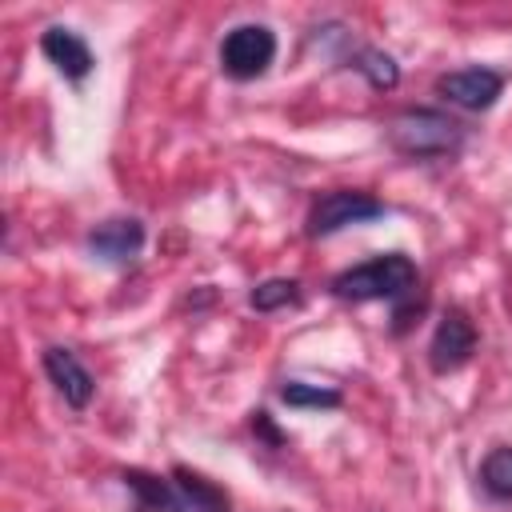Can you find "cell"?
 Masks as SVG:
<instances>
[{
  "label": "cell",
  "instance_id": "5",
  "mask_svg": "<svg viewBox=\"0 0 512 512\" xmlns=\"http://www.w3.org/2000/svg\"><path fill=\"white\" fill-rule=\"evenodd\" d=\"M476 324L468 320V312H460V308H448L440 320H436V332H432V340H428V364H432V372H440V376H448V372H456V368H464L468 360H472V352H476Z\"/></svg>",
  "mask_w": 512,
  "mask_h": 512
},
{
  "label": "cell",
  "instance_id": "11",
  "mask_svg": "<svg viewBox=\"0 0 512 512\" xmlns=\"http://www.w3.org/2000/svg\"><path fill=\"white\" fill-rule=\"evenodd\" d=\"M172 480H176V488H180L188 512H232L228 492H224L220 484H212L208 476H200V472L176 464V468H172Z\"/></svg>",
  "mask_w": 512,
  "mask_h": 512
},
{
  "label": "cell",
  "instance_id": "10",
  "mask_svg": "<svg viewBox=\"0 0 512 512\" xmlns=\"http://www.w3.org/2000/svg\"><path fill=\"white\" fill-rule=\"evenodd\" d=\"M124 484L136 492L140 508H148V512H188V504H184V496H180L172 476H152L144 468H128Z\"/></svg>",
  "mask_w": 512,
  "mask_h": 512
},
{
  "label": "cell",
  "instance_id": "3",
  "mask_svg": "<svg viewBox=\"0 0 512 512\" xmlns=\"http://www.w3.org/2000/svg\"><path fill=\"white\" fill-rule=\"evenodd\" d=\"M276 60V36L264 24H236L220 44V68L232 80H256Z\"/></svg>",
  "mask_w": 512,
  "mask_h": 512
},
{
  "label": "cell",
  "instance_id": "13",
  "mask_svg": "<svg viewBox=\"0 0 512 512\" xmlns=\"http://www.w3.org/2000/svg\"><path fill=\"white\" fill-rule=\"evenodd\" d=\"M300 300H304V292H300V280H288V276H272V280H264V284H256V288L248 292V304H252L256 312L296 308Z\"/></svg>",
  "mask_w": 512,
  "mask_h": 512
},
{
  "label": "cell",
  "instance_id": "6",
  "mask_svg": "<svg viewBox=\"0 0 512 512\" xmlns=\"http://www.w3.org/2000/svg\"><path fill=\"white\" fill-rule=\"evenodd\" d=\"M436 92L448 100V104H456V108H468V112H484V108H492L496 100H500V92H504V76L496 72V68H456V72H444L440 80H436Z\"/></svg>",
  "mask_w": 512,
  "mask_h": 512
},
{
  "label": "cell",
  "instance_id": "12",
  "mask_svg": "<svg viewBox=\"0 0 512 512\" xmlns=\"http://www.w3.org/2000/svg\"><path fill=\"white\" fill-rule=\"evenodd\" d=\"M348 64H352L376 92H392V88L400 84V68H396V60H392L388 52H380V48H356V52L348 56Z\"/></svg>",
  "mask_w": 512,
  "mask_h": 512
},
{
  "label": "cell",
  "instance_id": "1",
  "mask_svg": "<svg viewBox=\"0 0 512 512\" xmlns=\"http://www.w3.org/2000/svg\"><path fill=\"white\" fill-rule=\"evenodd\" d=\"M388 144L408 160L456 156L464 144V124L440 108H404L388 120Z\"/></svg>",
  "mask_w": 512,
  "mask_h": 512
},
{
  "label": "cell",
  "instance_id": "9",
  "mask_svg": "<svg viewBox=\"0 0 512 512\" xmlns=\"http://www.w3.org/2000/svg\"><path fill=\"white\" fill-rule=\"evenodd\" d=\"M40 52L48 56V64H56V72L64 80H84L92 72V48L84 44L80 32L64 28V24H52L44 36H40Z\"/></svg>",
  "mask_w": 512,
  "mask_h": 512
},
{
  "label": "cell",
  "instance_id": "8",
  "mask_svg": "<svg viewBox=\"0 0 512 512\" xmlns=\"http://www.w3.org/2000/svg\"><path fill=\"white\" fill-rule=\"evenodd\" d=\"M144 248V224L136 216H112L88 232V252L104 264H128Z\"/></svg>",
  "mask_w": 512,
  "mask_h": 512
},
{
  "label": "cell",
  "instance_id": "4",
  "mask_svg": "<svg viewBox=\"0 0 512 512\" xmlns=\"http://www.w3.org/2000/svg\"><path fill=\"white\" fill-rule=\"evenodd\" d=\"M384 200H376L372 192H356V188H336V192H324L312 212H308V236L320 240V236H332L348 224H364V220H376L384 216Z\"/></svg>",
  "mask_w": 512,
  "mask_h": 512
},
{
  "label": "cell",
  "instance_id": "7",
  "mask_svg": "<svg viewBox=\"0 0 512 512\" xmlns=\"http://www.w3.org/2000/svg\"><path fill=\"white\" fill-rule=\"evenodd\" d=\"M44 376L52 380V388L64 396L68 408L84 412V408L92 404L96 380H92V372L76 360V352H68V348H44Z\"/></svg>",
  "mask_w": 512,
  "mask_h": 512
},
{
  "label": "cell",
  "instance_id": "2",
  "mask_svg": "<svg viewBox=\"0 0 512 512\" xmlns=\"http://www.w3.org/2000/svg\"><path fill=\"white\" fill-rule=\"evenodd\" d=\"M420 272L412 264V256L404 252H384V256H372L356 268H344L336 280H332V296L340 300H352V304H368V300H400L416 288Z\"/></svg>",
  "mask_w": 512,
  "mask_h": 512
},
{
  "label": "cell",
  "instance_id": "14",
  "mask_svg": "<svg viewBox=\"0 0 512 512\" xmlns=\"http://www.w3.org/2000/svg\"><path fill=\"white\" fill-rule=\"evenodd\" d=\"M480 484L492 500H512V444H500L480 464Z\"/></svg>",
  "mask_w": 512,
  "mask_h": 512
},
{
  "label": "cell",
  "instance_id": "16",
  "mask_svg": "<svg viewBox=\"0 0 512 512\" xmlns=\"http://www.w3.org/2000/svg\"><path fill=\"white\" fill-rule=\"evenodd\" d=\"M252 432H256L268 448H280V444H284V432L272 424V416H268L264 408H256V412H252Z\"/></svg>",
  "mask_w": 512,
  "mask_h": 512
},
{
  "label": "cell",
  "instance_id": "15",
  "mask_svg": "<svg viewBox=\"0 0 512 512\" xmlns=\"http://www.w3.org/2000/svg\"><path fill=\"white\" fill-rule=\"evenodd\" d=\"M280 400H284L288 408H340V404H344L340 388L304 384V380H284V384H280Z\"/></svg>",
  "mask_w": 512,
  "mask_h": 512
}]
</instances>
